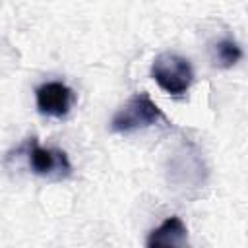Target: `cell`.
I'll use <instances>...</instances> for the list:
<instances>
[{
  "instance_id": "obj_1",
  "label": "cell",
  "mask_w": 248,
  "mask_h": 248,
  "mask_svg": "<svg viewBox=\"0 0 248 248\" xmlns=\"http://www.w3.org/2000/svg\"><path fill=\"white\" fill-rule=\"evenodd\" d=\"M159 122H167L163 110L151 101L147 93H136L128 99V103L112 116L110 130L114 134H130L140 128H147Z\"/></svg>"
},
{
  "instance_id": "obj_2",
  "label": "cell",
  "mask_w": 248,
  "mask_h": 248,
  "mask_svg": "<svg viewBox=\"0 0 248 248\" xmlns=\"http://www.w3.org/2000/svg\"><path fill=\"white\" fill-rule=\"evenodd\" d=\"M151 78L163 91L180 97L190 89L194 81V70L188 58L176 52H161L151 64Z\"/></svg>"
},
{
  "instance_id": "obj_3",
  "label": "cell",
  "mask_w": 248,
  "mask_h": 248,
  "mask_svg": "<svg viewBox=\"0 0 248 248\" xmlns=\"http://www.w3.org/2000/svg\"><path fill=\"white\" fill-rule=\"evenodd\" d=\"M27 161H29L31 170L37 176L60 180V178L70 176L72 172V165L64 151L54 149V147H41L35 140L27 143Z\"/></svg>"
},
{
  "instance_id": "obj_4",
  "label": "cell",
  "mask_w": 248,
  "mask_h": 248,
  "mask_svg": "<svg viewBox=\"0 0 248 248\" xmlns=\"http://www.w3.org/2000/svg\"><path fill=\"white\" fill-rule=\"evenodd\" d=\"M37 108L45 116L64 118L74 103V91L62 81H46L35 91Z\"/></svg>"
},
{
  "instance_id": "obj_5",
  "label": "cell",
  "mask_w": 248,
  "mask_h": 248,
  "mask_svg": "<svg viewBox=\"0 0 248 248\" xmlns=\"http://www.w3.org/2000/svg\"><path fill=\"white\" fill-rule=\"evenodd\" d=\"M149 248L153 246H184L188 244V229L180 217H167L157 229H153L145 242Z\"/></svg>"
},
{
  "instance_id": "obj_6",
  "label": "cell",
  "mask_w": 248,
  "mask_h": 248,
  "mask_svg": "<svg viewBox=\"0 0 248 248\" xmlns=\"http://www.w3.org/2000/svg\"><path fill=\"white\" fill-rule=\"evenodd\" d=\"M242 58V48L232 39H223L215 45V62L221 68H232Z\"/></svg>"
}]
</instances>
